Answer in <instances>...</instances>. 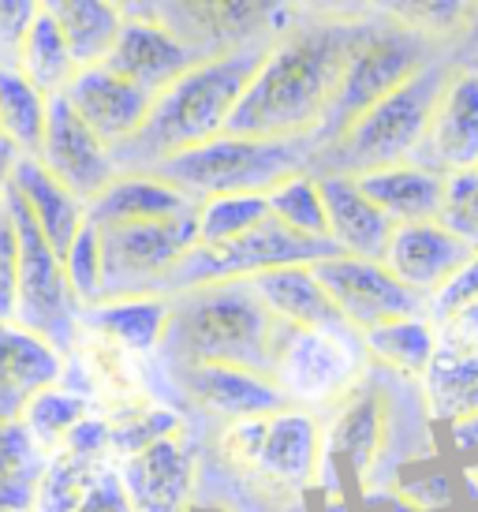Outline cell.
Listing matches in <instances>:
<instances>
[{"label":"cell","instance_id":"6da1fadb","mask_svg":"<svg viewBox=\"0 0 478 512\" xmlns=\"http://www.w3.org/2000/svg\"><path fill=\"white\" fill-rule=\"evenodd\" d=\"M363 23L366 15L363 19L299 15L277 42L266 45L251 83L232 109L228 131L269 135V139L314 135Z\"/></svg>","mask_w":478,"mask_h":512},{"label":"cell","instance_id":"7a4b0ae2","mask_svg":"<svg viewBox=\"0 0 478 512\" xmlns=\"http://www.w3.org/2000/svg\"><path fill=\"white\" fill-rule=\"evenodd\" d=\"M434 423L419 378H404L385 367L363 370V378L329 408L322 427V460L348 468L359 490H393L408 464L430 460L434 438L400 427Z\"/></svg>","mask_w":478,"mask_h":512},{"label":"cell","instance_id":"3957f363","mask_svg":"<svg viewBox=\"0 0 478 512\" xmlns=\"http://www.w3.org/2000/svg\"><path fill=\"white\" fill-rule=\"evenodd\" d=\"M284 322L258 299L247 277L169 292L161 363H232L273 374Z\"/></svg>","mask_w":478,"mask_h":512},{"label":"cell","instance_id":"277c9868","mask_svg":"<svg viewBox=\"0 0 478 512\" xmlns=\"http://www.w3.org/2000/svg\"><path fill=\"white\" fill-rule=\"evenodd\" d=\"M262 53H266V45L202 57L180 79L161 86L150 101L142 128L127 143L113 146L116 172H146L154 169L161 157L180 154L187 146H198L228 131L232 109L243 98Z\"/></svg>","mask_w":478,"mask_h":512},{"label":"cell","instance_id":"5b68a950","mask_svg":"<svg viewBox=\"0 0 478 512\" xmlns=\"http://www.w3.org/2000/svg\"><path fill=\"white\" fill-rule=\"evenodd\" d=\"M460 49H464V42L441 49L426 68L411 75L408 83H400L385 98L366 105L337 139L318 146V154L310 161V172L359 176V172L411 161V154L419 150L422 131H426L430 109L437 101V90L445 83L449 68L456 64V57H460Z\"/></svg>","mask_w":478,"mask_h":512},{"label":"cell","instance_id":"8992f818","mask_svg":"<svg viewBox=\"0 0 478 512\" xmlns=\"http://www.w3.org/2000/svg\"><path fill=\"white\" fill-rule=\"evenodd\" d=\"M314 154H318L314 135L269 139V135L221 131L206 143L187 146L172 157H161L154 169L146 172L180 187L191 202H202L213 199V195H243V191L266 195L269 187L281 184L284 176L310 169Z\"/></svg>","mask_w":478,"mask_h":512},{"label":"cell","instance_id":"52a82bcc","mask_svg":"<svg viewBox=\"0 0 478 512\" xmlns=\"http://www.w3.org/2000/svg\"><path fill=\"white\" fill-rule=\"evenodd\" d=\"M441 49H449V45L430 42V38H422L415 30L396 27V23L381 19V15H366L359 38H355L348 57H344L340 79L333 86V98H329V105H325L322 113V124L314 131L318 146L337 139L340 131L348 128L366 105H374L389 90L408 83L411 75L419 72V68H426Z\"/></svg>","mask_w":478,"mask_h":512},{"label":"cell","instance_id":"ba28073f","mask_svg":"<svg viewBox=\"0 0 478 512\" xmlns=\"http://www.w3.org/2000/svg\"><path fill=\"white\" fill-rule=\"evenodd\" d=\"M4 217L15 232V326L30 329L34 337H42L57 348L60 356H68L79 329V303L71 296L68 277L60 251L45 240L38 221L30 217L23 199L12 187L0 191Z\"/></svg>","mask_w":478,"mask_h":512},{"label":"cell","instance_id":"9c48e42d","mask_svg":"<svg viewBox=\"0 0 478 512\" xmlns=\"http://www.w3.org/2000/svg\"><path fill=\"white\" fill-rule=\"evenodd\" d=\"M370 359L363 352V337L352 326L344 329H299L284 322L273 382L284 389L288 404L296 408H333L352 389Z\"/></svg>","mask_w":478,"mask_h":512},{"label":"cell","instance_id":"30bf717a","mask_svg":"<svg viewBox=\"0 0 478 512\" xmlns=\"http://www.w3.org/2000/svg\"><path fill=\"white\" fill-rule=\"evenodd\" d=\"M101 232V299L165 296L169 273L198 243L195 210L165 221L98 225Z\"/></svg>","mask_w":478,"mask_h":512},{"label":"cell","instance_id":"8fae6325","mask_svg":"<svg viewBox=\"0 0 478 512\" xmlns=\"http://www.w3.org/2000/svg\"><path fill=\"white\" fill-rule=\"evenodd\" d=\"M299 15V0H154V19L198 57L277 42Z\"/></svg>","mask_w":478,"mask_h":512},{"label":"cell","instance_id":"7c38bea8","mask_svg":"<svg viewBox=\"0 0 478 512\" xmlns=\"http://www.w3.org/2000/svg\"><path fill=\"white\" fill-rule=\"evenodd\" d=\"M337 255L333 240H314V236H299L288 225H281L269 214L262 225L243 232L228 243H195L187 255L176 262L169 273V292L191 285H206V281H232V277H254L262 270H277V266H310L318 258Z\"/></svg>","mask_w":478,"mask_h":512},{"label":"cell","instance_id":"4fadbf2b","mask_svg":"<svg viewBox=\"0 0 478 512\" xmlns=\"http://www.w3.org/2000/svg\"><path fill=\"white\" fill-rule=\"evenodd\" d=\"M310 270L322 281L329 299L337 303L340 318L355 333L378 326V322H389V318L426 314V299L419 292H411L381 258H359L337 251L329 258H318Z\"/></svg>","mask_w":478,"mask_h":512},{"label":"cell","instance_id":"5bb4252c","mask_svg":"<svg viewBox=\"0 0 478 512\" xmlns=\"http://www.w3.org/2000/svg\"><path fill=\"white\" fill-rule=\"evenodd\" d=\"M411 161L441 176L478 169V60L464 49L437 90V101Z\"/></svg>","mask_w":478,"mask_h":512},{"label":"cell","instance_id":"9a60e30c","mask_svg":"<svg viewBox=\"0 0 478 512\" xmlns=\"http://www.w3.org/2000/svg\"><path fill=\"white\" fill-rule=\"evenodd\" d=\"M202 445L191 427L127 453L120 464V490L131 512H191Z\"/></svg>","mask_w":478,"mask_h":512},{"label":"cell","instance_id":"2e32d148","mask_svg":"<svg viewBox=\"0 0 478 512\" xmlns=\"http://www.w3.org/2000/svg\"><path fill=\"white\" fill-rule=\"evenodd\" d=\"M161 367L183 404L217 423L288 408L284 389L273 382V374L262 370L232 367V363H161Z\"/></svg>","mask_w":478,"mask_h":512},{"label":"cell","instance_id":"e0dca14e","mask_svg":"<svg viewBox=\"0 0 478 512\" xmlns=\"http://www.w3.org/2000/svg\"><path fill=\"white\" fill-rule=\"evenodd\" d=\"M34 157L45 165V172H53L60 184L68 187L71 195H79L83 202L94 199L101 187L116 176L113 150L86 128L64 94L49 98L42 143H38V154Z\"/></svg>","mask_w":478,"mask_h":512},{"label":"cell","instance_id":"ac0fdd59","mask_svg":"<svg viewBox=\"0 0 478 512\" xmlns=\"http://www.w3.org/2000/svg\"><path fill=\"white\" fill-rule=\"evenodd\" d=\"M64 98L86 128L113 150L142 128L154 94L124 79V75H116L113 68H105L101 60H94V64H79L75 79L64 86Z\"/></svg>","mask_w":478,"mask_h":512},{"label":"cell","instance_id":"d6986e66","mask_svg":"<svg viewBox=\"0 0 478 512\" xmlns=\"http://www.w3.org/2000/svg\"><path fill=\"white\" fill-rule=\"evenodd\" d=\"M198 60L202 57H198L195 49L183 42V38H176L161 19H154V15H135V19H120V27H116L101 64L113 68L116 75L131 79V83H139L142 90L157 94L161 86L180 79Z\"/></svg>","mask_w":478,"mask_h":512},{"label":"cell","instance_id":"ffe728a7","mask_svg":"<svg viewBox=\"0 0 478 512\" xmlns=\"http://www.w3.org/2000/svg\"><path fill=\"white\" fill-rule=\"evenodd\" d=\"M471 243H464L441 221H408L393 225L381 262L422 299H430L452 273L471 258Z\"/></svg>","mask_w":478,"mask_h":512},{"label":"cell","instance_id":"44dd1931","mask_svg":"<svg viewBox=\"0 0 478 512\" xmlns=\"http://www.w3.org/2000/svg\"><path fill=\"white\" fill-rule=\"evenodd\" d=\"M318 468H322V419H318V412L288 404V408L269 415L254 471L266 475L269 483L299 494L310 483H318Z\"/></svg>","mask_w":478,"mask_h":512},{"label":"cell","instance_id":"7402d4cb","mask_svg":"<svg viewBox=\"0 0 478 512\" xmlns=\"http://www.w3.org/2000/svg\"><path fill=\"white\" fill-rule=\"evenodd\" d=\"M64 378V356L30 329L0 318V423H19L23 408L45 385Z\"/></svg>","mask_w":478,"mask_h":512},{"label":"cell","instance_id":"603a6c76","mask_svg":"<svg viewBox=\"0 0 478 512\" xmlns=\"http://www.w3.org/2000/svg\"><path fill=\"white\" fill-rule=\"evenodd\" d=\"M314 176H318V184H322L329 240L337 243V251L359 255V258L385 255L393 221L366 199L363 187L355 184V176H344V172H314Z\"/></svg>","mask_w":478,"mask_h":512},{"label":"cell","instance_id":"cb8c5ba5","mask_svg":"<svg viewBox=\"0 0 478 512\" xmlns=\"http://www.w3.org/2000/svg\"><path fill=\"white\" fill-rule=\"evenodd\" d=\"M191 210H195V202L154 172H116L113 180L86 202V217L94 225L165 221V217H180Z\"/></svg>","mask_w":478,"mask_h":512},{"label":"cell","instance_id":"d4e9b609","mask_svg":"<svg viewBox=\"0 0 478 512\" xmlns=\"http://www.w3.org/2000/svg\"><path fill=\"white\" fill-rule=\"evenodd\" d=\"M355 184L363 187V195L393 225H408V221H437L441 214V199H445V176L415 161H400V165H385V169L359 172Z\"/></svg>","mask_w":478,"mask_h":512},{"label":"cell","instance_id":"484cf974","mask_svg":"<svg viewBox=\"0 0 478 512\" xmlns=\"http://www.w3.org/2000/svg\"><path fill=\"white\" fill-rule=\"evenodd\" d=\"M314 266V262H310ZM310 266H277V270H262L247 277L258 299L281 322L299 329H344L348 322L340 318L337 303L329 299L322 281L314 277Z\"/></svg>","mask_w":478,"mask_h":512},{"label":"cell","instance_id":"4316f807","mask_svg":"<svg viewBox=\"0 0 478 512\" xmlns=\"http://www.w3.org/2000/svg\"><path fill=\"white\" fill-rule=\"evenodd\" d=\"M169 296H116L79 307V326L94 329L139 359L154 356L165 337Z\"/></svg>","mask_w":478,"mask_h":512},{"label":"cell","instance_id":"83f0119b","mask_svg":"<svg viewBox=\"0 0 478 512\" xmlns=\"http://www.w3.org/2000/svg\"><path fill=\"white\" fill-rule=\"evenodd\" d=\"M8 187L23 199L30 217H34L38 228L45 232V240L64 255V247L71 243V236H75L79 225L86 221V202L79 199V195H71L68 187L60 184L53 172H45L42 161L30 154L19 157V165H15L12 184Z\"/></svg>","mask_w":478,"mask_h":512},{"label":"cell","instance_id":"f1b7e54d","mask_svg":"<svg viewBox=\"0 0 478 512\" xmlns=\"http://www.w3.org/2000/svg\"><path fill=\"white\" fill-rule=\"evenodd\" d=\"M363 352L374 367H385L404 378H422L437 352V326L426 314H404L389 318L359 333Z\"/></svg>","mask_w":478,"mask_h":512},{"label":"cell","instance_id":"f546056e","mask_svg":"<svg viewBox=\"0 0 478 512\" xmlns=\"http://www.w3.org/2000/svg\"><path fill=\"white\" fill-rule=\"evenodd\" d=\"M419 385L434 423L478 415V352H460V348H441L437 344L434 359L419 378Z\"/></svg>","mask_w":478,"mask_h":512},{"label":"cell","instance_id":"4dcf8cb0","mask_svg":"<svg viewBox=\"0 0 478 512\" xmlns=\"http://www.w3.org/2000/svg\"><path fill=\"white\" fill-rule=\"evenodd\" d=\"M12 68H19L42 94L53 98V94H64V86L75 79L79 57L71 53L68 34L60 30L57 19L49 12H38L34 23L27 27V34H23L19 49H15Z\"/></svg>","mask_w":478,"mask_h":512},{"label":"cell","instance_id":"1f68e13d","mask_svg":"<svg viewBox=\"0 0 478 512\" xmlns=\"http://www.w3.org/2000/svg\"><path fill=\"white\" fill-rule=\"evenodd\" d=\"M370 15L441 45H456L471 34V0H370Z\"/></svg>","mask_w":478,"mask_h":512},{"label":"cell","instance_id":"d6a6232c","mask_svg":"<svg viewBox=\"0 0 478 512\" xmlns=\"http://www.w3.org/2000/svg\"><path fill=\"white\" fill-rule=\"evenodd\" d=\"M101 456H83L71 453V449H53L45 453L42 475H38V512H83L86 498H90V486L98 479Z\"/></svg>","mask_w":478,"mask_h":512},{"label":"cell","instance_id":"836d02e7","mask_svg":"<svg viewBox=\"0 0 478 512\" xmlns=\"http://www.w3.org/2000/svg\"><path fill=\"white\" fill-rule=\"evenodd\" d=\"M45 109H49V94H42L19 68L0 64V131L30 157L38 154V143H42Z\"/></svg>","mask_w":478,"mask_h":512},{"label":"cell","instance_id":"e575fe53","mask_svg":"<svg viewBox=\"0 0 478 512\" xmlns=\"http://www.w3.org/2000/svg\"><path fill=\"white\" fill-rule=\"evenodd\" d=\"M42 12H49L68 34L71 53L79 64H94L105 57V49L113 42L120 15L105 0H42Z\"/></svg>","mask_w":478,"mask_h":512},{"label":"cell","instance_id":"d590c367","mask_svg":"<svg viewBox=\"0 0 478 512\" xmlns=\"http://www.w3.org/2000/svg\"><path fill=\"white\" fill-rule=\"evenodd\" d=\"M86 412H90V400L83 393H75L71 385H64V378H60L57 385H45L42 393L30 397V404L19 415V423L27 427L30 441L42 453H53Z\"/></svg>","mask_w":478,"mask_h":512},{"label":"cell","instance_id":"8d00e7d4","mask_svg":"<svg viewBox=\"0 0 478 512\" xmlns=\"http://www.w3.org/2000/svg\"><path fill=\"white\" fill-rule=\"evenodd\" d=\"M269 214L281 225H288L299 236H314V240H329V221H325L322 184L310 169L284 176L281 184L266 191Z\"/></svg>","mask_w":478,"mask_h":512},{"label":"cell","instance_id":"74e56055","mask_svg":"<svg viewBox=\"0 0 478 512\" xmlns=\"http://www.w3.org/2000/svg\"><path fill=\"white\" fill-rule=\"evenodd\" d=\"M269 217V202L258 191H243V195H213V199L195 202V228L198 243H228L251 232Z\"/></svg>","mask_w":478,"mask_h":512},{"label":"cell","instance_id":"f35d334b","mask_svg":"<svg viewBox=\"0 0 478 512\" xmlns=\"http://www.w3.org/2000/svg\"><path fill=\"white\" fill-rule=\"evenodd\" d=\"M64 277H68V288L79 307H90L101 299V232L98 225L86 217L79 232L71 236V243L64 247Z\"/></svg>","mask_w":478,"mask_h":512},{"label":"cell","instance_id":"ab89813d","mask_svg":"<svg viewBox=\"0 0 478 512\" xmlns=\"http://www.w3.org/2000/svg\"><path fill=\"white\" fill-rule=\"evenodd\" d=\"M437 221L478 251V169L445 176V199Z\"/></svg>","mask_w":478,"mask_h":512},{"label":"cell","instance_id":"60d3db41","mask_svg":"<svg viewBox=\"0 0 478 512\" xmlns=\"http://www.w3.org/2000/svg\"><path fill=\"white\" fill-rule=\"evenodd\" d=\"M471 303H478V251H471V258H467L464 266L452 273L434 296L426 299V318L434 326H445L449 318H456Z\"/></svg>","mask_w":478,"mask_h":512},{"label":"cell","instance_id":"b9f144b4","mask_svg":"<svg viewBox=\"0 0 478 512\" xmlns=\"http://www.w3.org/2000/svg\"><path fill=\"white\" fill-rule=\"evenodd\" d=\"M396 498L404 501L411 512H434V509H445L452 501V483L449 475H419V479H396Z\"/></svg>","mask_w":478,"mask_h":512},{"label":"cell","instance_id":"7bdbcfd3","mask_svg":"<svg viewBox=\"0 0 478 512\" xmlns=\"http://www.w3.org/2000/svg\"><path fill=\"white\" fill-rule=\"evenodd\" d=\"M38 12L42 0H0V64H15V49Z\"/></svg>","mask_w":478,"mask_h":512},{"label":"cell","instance_id":"ee69618b","mask_svg":"<svg viewBox=\"0 0 478 512\" xmlns=\"http://www.w3.org/2000/svg\"><path fill=\"white\" fill-rule=\"evenodd\" d=\"M15 314V232L0 214V318L12 322Z\"/></svg>","mask_w":478,"mask_h":512},{"label":"cell","instance_id":"f6af8a7d","mask_svg":"<svg viewBox=\"0 0 478 512\" xmlns=\"http://www.w3.org/2000/svg\"><path fill=\"white\" fill-rule=\"evenodd\" d=\"M445 427H449V441L456 453H478V415L452 419V423H445Z\"/></svg>","mask_w":478,"mask_h":512},{"label":"cell","instance_id":"bcb514c9","mask_svg":"<svg viewBox=\"0 0 478 512\" xmlns=\"http://www.w3.org/2000/svg\"><path fill=\"white\" fill-rule=\"evenodd\" d=\"M19 157H23V150L0 131V191L12 184V172H15V165H19Z\"/></svg>","mask_w":478,"mask_h":512},{"label":"cell","instance_id":"7dc6e473","mask_svg":"<svg viewBox=\"0 0 478 512\" xmlns=\"http://www.w3.org/2000/svg\"><path fill=\"white\" fill-rule=\"evenodd\" d=\"M120 19H135V15H154V0H105Z\"/></svg>","mask_w":478,"mask_h":512},{"label":"cell","instance_id":"c3c4849f","mask_svg":"<svg viewBox=\"0 0 478 512\" xmlns=\"http://www.w3.org/2000/svg\"><path fill=\"white\" fill-rule=\"evenodd\" d=\"M467 38H478V0H471V34Z\"/></svg>","mask_w":478,"mask_h":512},{"label":"cell","instance_id":"681fc988","mask_svg":"<svg viewBox=\"0 0 478 512\" xmlns=\"http://www.w3.org/2000/svg\"><path fill=\"white\" fill-rule=\"evenodd\" d=\"M464 479H467V486H471V490H475V494H478V464H475V468H467Z\"/></svg>","mask_w":478,"mask_h":512},{"label":"cell","instance_id":"f907efd6","mask_svg":"<svg viewBox=\"0 0 478 512\" xmlns=\"http://www.w3.org/2000/svg\"><path fill=\"white\" fill-rule=\"evenodd\" d=\"M217 512H232V509H217Z\"/></svg>","mask_w":478,"mask_h":512},{"label":"cell","instance_id":"816d5d0a","mask_svg":"<svg viewBox=\"0 0 478 512\" xmlns=\"http://www.w3.org/2000/svg\"><path fill=\"white\" fill-rule=\"evenodd\" d=\"M0 214H4V206H0Z\"/></svg>","mask_w":478,"mask_h":512}]
</instances>
